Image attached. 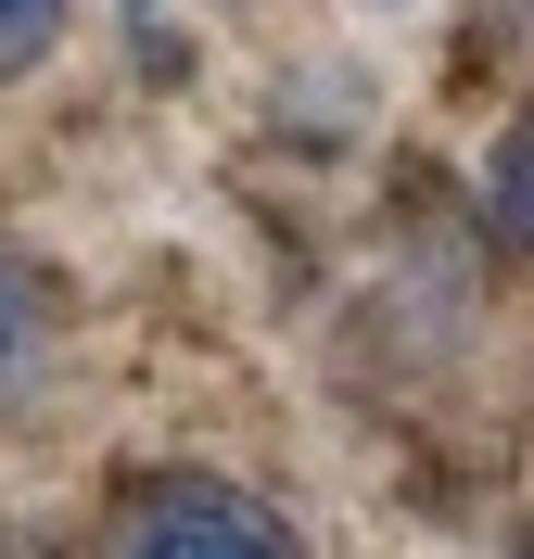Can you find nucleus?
I'll list each match as a JSON object with an SVG mask.
<instances>
[{
    "label": "nucleus",
    "instance_id": "20e7f679",
    "mask_svg": "<svg viewBox=\"0 0 534 559\" xmlns=\"http://www.w3.org/2000/svg\"><path fill=\"white\" fill-rule=\"evenodd\" d=\"M26 344H38V293H26V267L0 254V382L26 369Z\"/></svg>",
    "mask_w": 534,
    "mask_h": 559
},
{
    "label": "nucleus",
    "instance_id": "f03ea898",
    "mask_svg": "<svg viewBox=\"0 0 534 559\" xmlns=\"http://www.w3.org/2000/svg\"><path fill=\"white\" fill-rule=\"evenodd\" d=\"M484 216H497V242L534 254V115H509V140L484 153Z\"/></svg>",
    "mask_w": 534,
    "mask_h": 559
},
{
    "label": "nucleus",
    "instance_id": "f257e3e1",
    "mask_svg": "<svg viewBox=\"0 0 534 559\" xmlns=\"http://www.w3.org/2000/svg\"><path fill=\"white\" fill-rule=\"evenodd\" d=\"M103 559H306L293 522L229 471H141L103 509Z\"/></svg>",
    "mask_w": 534,
    "mask_h": 559
},
{
    "label": "nucleus",
    "instance_id": "7ed1b4c3",
    "mask_svg": "<svg viewBox=\"0 0 534 559\" xmlns=\"http://www.w3.org/2000/svg\"><path fill=\"white\" fill-rule=\"evenodd\" d=\"M51 51H64V13H51V0H0V76L51 64Z\"/></svg>",
    "mask_w": 534,
    "mask_h": 559
},
{
    "label": "nucleus",
    "instance_id": "39448f33",
    "mask_svg": "<svg viewBox=\"0 0 534 559\" xmlns=\"http://www.w3.org/2000/svg\"><path fill=\"white\" fill-rule=\"evenodd\" d=\"M522 559H534V534H522Z\"/></svg>",
    "mask_w": 534,
    "mask_h": 559
}]
</instances>
